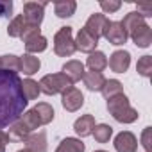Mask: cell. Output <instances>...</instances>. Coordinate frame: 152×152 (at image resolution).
Segmentation results:
<instances>
[{
    "mask_svg": "<svg viewBox=\"0 0 152 152\" xmlns=\"http://www.w3.org/2000/svg\"><path fill=\"white\" fill-rule=\"evenodd\" d=\"M23 143H25V148L31 152H47V132L39 131V132L29 134L23 140Z\"/></svg>",
    "mask_w": 152,
    "mask_h": 152,
    "instance_id": "cell-14",
    "label": "cell"
},
{
    "mask_svg": "<svg viewBox=\"0 0 152 152\" xmlns=\"http://www.w3.org/2000/svg\"><path fill=\"white\" fill-rule=\"evenodd\" d=\"M27 107L22 79L15 72L0 70V131L16 122Z\"/></svg>",
    "mask_w": 152,
    "mask_h": 152,
    "instance_id": "cell-1",
    "label": "cell"
},
{
    "mask_svg": "<svg viewBox=\"0 0 152 152\" xmlns=\"http://www.w3.org/2000/svg\"><path fill=\"white\" fill-rule=\"evenodd\" d=\"M141 143H143L145 150L150 152V148H152V145H150V127H147V129L143 131V134H141Z\"/></svg>",
    "mask_w": 152,
    "mask_h": 152,
    "instance_id": "cell-34",
    "label": "cell"
},
{
    "mask_svg": "<svg viewBox=\"0 0 152 152\" xmlns=\"http://www.w3.org/2000/svg\"><path fill=\"white\" fill-rule=\"evenodd\" d=\"M32 111L36 113V116H38V120H39L41 125H47V124H50V122L54 120V109H52V106L47 104V102L36 104V106L32 107Z\"/></svg>",
    "mask_w": 152,
    "mask_h": 152,
    "instance_id": "cell-20",
    "label": "cell"
},
{
    "mask_svg": "<svg viewBox=\"0 0 152 152\" xmlns=\"http://www.w3.org/2000/svg\"><path fill=\"white\" fill-rule=\"evenodd\" d=\"M13 13V2L9 0H0V18H7Z\"/></svg>",
    "mask_w": 152,
    "mask_h": 152,
    "instance_id": "cell-33",
    "label": "cell"
},
{
    "mask_svg": "<svg viewBox=\"0 0 152 152\" xmlns=\"http://www.w3.org/2000/svg\"><path fill=\"white\" fill-rule=\"evenodd\" d=\"M77 9V4L73 2V0H59V2L54 4V11L59 18H68L75 13Z\"/></svg>",
    "mask_w": 152,
    "mask_h": 152,
    "instance_id": "cell-21",
    "label": "cell"
},
{
    "mask_svg": "<svg viewBox=\"0 0 152 152\" xmlns=\"http://www.w3.org/2000/svg\"><path fill=\"white\" fill-rule=\"evenodd\" d=\"M115 148H116V152H136L138 150V140L132 132L122 131L115 138Z\"/></svg>",
    "mask_w": 152,
    "mask_h": 152,
    "instance_id": "cell-9",
    "label": "cell"
},
{
    "mask_svg": "<svg viewBox=\"0 0 152 152\" xmlns=\"http://www.w3.org/2000/svg\"><path fill=\"white\" fill-rule=\"evenodd\" d=\"M73 43H75V50H81V52H86V54L95 52V48L99 45V41L95 38H91L84 29H81L77 32V38L73 39Z\"/></svg>",
    "mask_w": 152,
    "mask_h": 152,
    "instance_id": "cell-13",
    "label": "cell"
},
{
    "mask_svg": "<svg viewBox=\"0 0 152 152\" xmlns=\"http://www.w3.org/2000/svg\"><path fill=\"white\" fill-rule=\"evenodd\" d=\"M56 152H84V143L77 138H64Z\"/></svg>",
    "mask_w": 152,
    "mask_h": 152,
    "instance_id": "cell-22",
    "label": "cell"
},
{
    "mask_svg": "<svg viewBox=\"0 0 152 152\" xmlns=\"http://www.w3.org/2000/svg\"><path fill=\"white\" fill-rule=\"evenodd\" d=\"M95 129V118L93 115H83L81 118L75 120L73 124V131L77 132L79 136H90Z\"/></svg>",
    "mask_w": 152,
    "mask_h": 152,
    "instance_id": "cell-16",
    "label": "cell"
},
{
    "mask_svg": "<svg viewBox=\"0 0 152 152\" xmlns=\"http://www.w3.org/2000/svg\"><path fill=\"white\" fill-rule=\"evenodd\" d=\"M136 13L145 20V18H148V16H152V6H138V9H136Z\"/></svg>",
    "mask_w": 152,
    "mask_h": 152,
    "instance_id": "cell-35",
    "label": "cell"
},
{
    "mask_svg": "<svg viewBox=\"0 0 152 152\" xmlns=\"http://www.w3.org/2000/svg\"><path fill=\"white\" fill-rule=\"evenodd\" d=\"M136 70L141 77H150L152 75V56H143L138 59V64H136Z\"/></svg>",
    "mask_w": 152,
    "mask_h": 152,
    "instance_id": "cell-30",
    "label": "cell"
},
{
    "mask_svg": "<svg viewBox=\"0 0 152 152\" xmlns=\"http://www.w3.org/2000/svg\"><path fill=\"white\" fill-rule=\"evenodd\" d=\"M41 63L38 57H34L32 54H23L20 57V72H23L25 75H34L39 70Z\"/></svg>",
    "mask_w": 152,
    "mask_h": 152,
    "instance_id": "cell-18",
    "label": "cell"
},
{
    "mask_svg": "<svg viewBox=\"0 0 152 152\" xmlns=\"http://www.w3.org/2000/svg\"><path fill=\"white\" fill-rule=\"evenodd\" d=\"M0 70H6V72H20V57L15 54H6V56H0Z\"/></svg>",
    "mask_w": 152,
    "mask_h": 152,
    "instance_id": "cell-24",
    "label": "cell"
},
{
    "mask_svg": "<svg viewBox=\"0 0 152 152\" xmlns=\"http://www.w3.org/2000/svg\"><path fill=\"white\" fill-rule=\"evenodd\" d=\"M102 36H104L111 45H124V43L127 41V38H129L120 22H109V20H107L106 25H104Z\"/></svg>",
    "mask_w": 152,
    "mask_h": 152,
    "instance_id": "cell-7",
    "label": "cell"
},
{
    "mask_svg": "<svg viewBox=\"0 0 152 152\" xmlns=\"http://www.w3.org/2000/svg\"><path fill=\"white\" fill-rule=\"evenodd\" d=\"M106 22H107L106 15L95 13V15H91V16L88 18V22H86V25H84V31H86L91 38H95V39L99 41V38L102 36V31H104Z\"/></svg>",
    "mask_w": 152,
    "mask_h": 152,
    "instance_id": "cell-10",
    "label": "cell"
},
{
    "mask_svg": "<svg viewBox=\"0 0 152 152\" xmlns=\"http://www.w3.org/2000/svg\"><path fill=\"white\" fill-rule=\"evenodd\" d=\"M18 152H31V150H27V148H22V150H18Z\"/></svg>",
    "mask_w": 152,
    "mask_h": 152,
    "instance_id": "cell-37",
    "label": "cell"
},
{
    "mask_svg": "<svg viewBox=\"0 0 152 152\" xmlns=\"http://www.w3.org/2000/svg\"><path fill=\"white\" fill-rule=\"evenodd\" d=\"M70 86H73V84L70 83V79L64 73H48L45 77H41V81H39V91H43L45 95L63 93Z\"/></svg>",
    "mask_w": 152,
    "mask_h": 152,
    "instance_id": "cell-4",
    "label": "cell"
},
{
    "mask_svg": "<svg viewBox=\"0 0 152 152\" xmlns=\"http://www.w3.org/2000/svg\"><path fill=\"white\" fill-rule=\"evenodd\" d=\"M61 102H63V107H64L66 111L73 113V111H77V109L83 107V104H84V97H83L81 90H77L75 86H70L68 90L63 91V99H61Z\"/></svg>",
    "mask_w": 152,
    "mask_h": 152,
    "instance_id": "cell-8",
    "label": "cell"
},
{
    "mask_svg": "<svg viewBox=\"0 0 152 152\" xmlns=\"http://www.w3.org/2000/svg\"><path fill=\"white\" fill-rule=\"evenodd\" d=\"M47 45H48L47 38L38 34V36H34V38L25 41V50H27V54H38V52H43L47 48Z\"/></svg>",
    "mask_w": 152,
    "mask_h": 152,
    "instance_id": "cell-23",
    "label": "cell"
},
{
    "mask_svg": "<svg viewBox=\"0 0 152 152\" xmlns=\"http://www.w3.org/2000/svg\"><path fill=\"white\" fill-rule=\"evenodd\" d=\"M100 7H102L106 13H115V11H118V9L122 7V2H120V0H109V2H107V0H102V2H100Z\"/></svg>",
    "mask_w": 152,
    "mask_h": 152,
    "instance_id": "cell-31",
    "label": "cell"
},
{
    "mask_svg": "<svg viewBox=\"0 0 152 152\" xmlns=\"http://www.w3.org/2000/svg\"><path fill=\"white\" fill-rule=\"evenodd\" d=\"M107 111L120 124H132L138 120V111L134 107H131L129 99L124 93L107 99Z\"/></svg>",
    "mask_w": 152,
    "mask_h": 152,
    "instance_id": "cell-2",
    "label": "cell"
},
{
    "mask_svg": "<svg viewBox=\"0 0 152 152\" xmlns=\"http://www.w3.org/2000/svg\"><path fill=\"white\" fill-rule=\"evenodd\" d=\"M83 81H84V86L90 90V91H100L106 79H104V75L99 73V72H84L83 75Z\"/></svg>",
    "mask_w": 152,
    "mask_h": 152,
    "instance_id": "cell-17",
    "label": "cell"
},
{
    "mask_svg": "<svg viewBox=\"0 0 152 152\" xmlns=\"http://www.w3.org/2000/svg\"><path fill=\"white\" fill-rule=\"evenodd\" d=\"M129 36H131L132 43H134L136 47H140V48H147V47H150V43H152V29H150L147 23L138 25Z\"/></svg>",
    "mask_w": 152,
    "mask_h": 152,
    "instance_id": "cell-11",
    "label": "cell"
},
{
    "mask_svg": "<svg viewBox=\"0 0 152 152\" xmlns=\"http://www.w3.org/2000/svg\"><path fill=\"white\" fill-rule=\"evenodd\" d=\"M45 7H47V2H27L23 6V18L27 25L39 27V23L43 22Z\"/></svg>",
    "mask_w": 152,
    "mask_h": 152,
    "instance_id": "cell-6",
    "label": "cell"
},
{
    "mask_svg": "<svg viewBox=\"0 0 152 152\" xmlns=\"http://www.w3.org/2000/svg\"><path fill=\"white\" fill-rule=\"evenodd\" d=\"M86 64H88L90 72H99V73H102V70L107 66V57H106V54H104V52L95 50V52H91V54H90V57H88Z\"/></svg>",
    "mask_w": 152,
    "mask_h": 152,
    "instance_id": "cell-19",
    "label": "cell"
},
{
    "mask_svg": "<svg viewBox=\"0 0 152 152\" xmlns=\"http://www.w3.org/2000/svg\"><path fill=\"white\" fill-rule=\"evenodd\" d=\"M122 23V27H124V31L127 32V36L138 27V25H141V23H145V20L136 13V11H132V13H129V15H125V18L120 22Z\"/></svg>",
    "mask_w": 152,
    "mask_h": 152,
    "instance_id": "cell-25",
    "label": "cell"
},
{
    "mask_svg": "<svg viewBox=\"0 0 152 152\" xmlns=\"http://www.w3.org/2000/svg\"><path fill=\"white\" fill-rule=\"evenodd\" d=\"M38 34H41L39 32V27H34V25H27L25 29H23V32H22V39H23V43L27 41V39H31V38H34V36H38Z\"/></svg>",
    "mask_w": 152,
    "mask_h": 152,
    "instance_id": "cell-32",
    "label": "cell"
},
{
    "mask_svg": "<svg viewBox=\"0 0 152 152\" xmlns=\"http://www.w3.org/2000/svg\"><path fill=\"white\" fill-rule=\"evenodd\" d=\"M61 73H64L66 77L70 79V83L73 84V83H77V81L83 79V75H84V64L81 61L72 59V61H68V63L63 64V72Z\"/></svg>",
    "mask_w": 152,
    "mask_h": 152,
    "instance_id": "cell-15",
    "label": "cell"
},
{
    "mask_svg": "<svg viewBox=\"0 0 152 152\" xmlns=\"http://www.w3.org/2000/svg\"><path fill=\"white\" fill-rule=\"evenodd\" d=\"M95 152H106V150H95Z\"/></svg>",
    "mask_w": 152,
    "mask_h": 152,
    "instance_id": "cell-38",
    "label": "cell"
},
{
    "mask_svg": "<svg viewBox=\"0 0 152 152\" xmlns=\"http://www.w3.org/2000/svg\"><path fill=\"white\" fill-rule=\"evenodd\" d=\"M39 125H41V124H39L36 113H34L32 109H29V111H25L16 122H13V124L9 125L7 136H9V140H13V141H23V140H25L29 134H32V131H36Z\"/></svg>",
    "mask_w": 152,
    "mask_h": 152,
    "instance_id": "cell-3",
    "label": "cell"
},
{
    "mask_svg": "<svg viewBox=\"0 0 152 152\" xmlns=\"http://www.w3.org/2000/svg\"><path fill=\"white\" fill-rule=\"evenodd\" d=\"M91 134H93V138L99 143H107L109 138H111V134H113V127L107 125V124H99V125H95V129H93Z\"/></svg>",
    "mask_w": 152,
    "mask_h": 152,
    "instance_id": "cell-29",
    "label": "cell"
},
{
    "mask_svg": "<svg viewBox=\"0 0 152 152\" xmlns=\"http://www.w3.org/2000/svg\"><path fill=\"white\" fill-rule=\"evenodd\" d=\"M25 27H27V22H25L23 15H18V16L13 18V22L9 23V27H7V34H9L11 38H20Z\"/></svg>",
    "mask_w": 152,
    "mask_h": 152,
    "instance_id": "cell-28",
    "label": "cell"
},
{
    "mask_svg": "<svg viewBox=\"0 0 152 152\" xmlns=\"http://www.w3.org/2000/svg\"><path fill=\"white\" fill-rule=\"evenodd\" d=\"M129 64H131V54H129L127 50H116V52H113L111 57H109V68H111L113 72H116V73L127 72Z\"/></svg>",
    "mask_w": 152,
    "mask_h": 152,
    "instance_id": "cell-12",
    "label": "cell"
},
{
    "mask_svg": "<svg viewBox=\"0 0 152 152\" xmlns=\"http://www.w3.org/2000/svg\"><path fill=\"white\" fill-rule=\"evenodd\" d=\"M100 91H102V95H104L106 100H107V99H111V97H116V95L124 93V88H122V83H120V81H116V79H109V81L104 83V86H102Z\"/></svg>",
    "mask_w": 152,
    "mask_h": 152,
    "instance_id": "cell-26",
    "label": "cell"
},
{
    "mask_svg": "<svg viewBox=\"0 0 152 152\" xmlns=\"http://www.w3.org/2000/svg\"><path fill=\"white\" fill-rule=\"evenodd\" d=\"M9 141H11V140H9V136H7V132L0 131V152H6V147H7Z\"/></svg>",
    "mask_w": 152,
    "mask_h": 152,
    "instance_id": "cell-36",
    "label": "cell"
},
{
    "mask_svg": "<svg viewBox=\"0 0 152 152\" xmlns=\"http://www.w3.org/2000/svg\"><path fill=\"white\" fill-rule=\"evenodd\" d=\"M54 52L61 57H70L75 52L72 27H61L54 36Z\"/></svg>",
    "mask_w": 152,
    "mask_h": 152,
    "instance_id": "cell-5",
    "label": "cell"
},
{
    "mask_svg": "<svg viewBox=\"0 0 152 152\" xmlns=\"http://www.w3.org/2000/svg\"><path fill=\"white\" fill-rule=\"evenodd\" d=\"M22 91H23L27 102L38 99V95L41 93V91H39V84H38L36 81H32V79H25V81H22Z\"/></svg>",
    "mask_w": 152,
    "mask_h": 152,
    "instance_id": "cell-27",
    "label": "cell"
}]
</instances>
